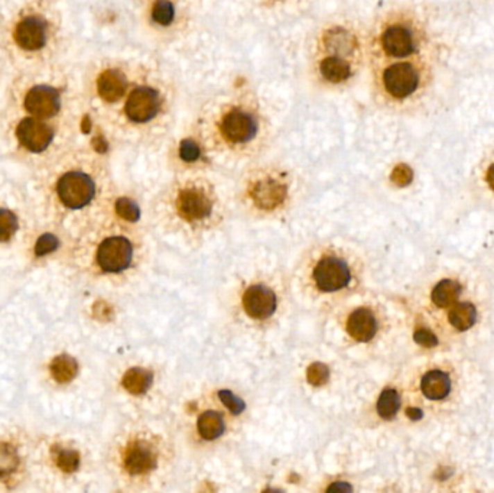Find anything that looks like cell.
I'll use <instances>...</instances> for the list:
<instances>
[{"instance_id":"cell-14","label":"cell","mask_w":494,"mask_h":493,"mask_svg":"<svg viewBox=\"0 0 494 493\" xmlns=\"http://www.w3.org/2000/svg\"><path fill=\"white\" fill-rule=\"evenodd\" d=\"M16 136L21 145L29 152H44L54 139V131L45 122L37 117L22 119L17 125Z\"/></svg>"},{"instance_id":"cell-22","label":"cell","mask_w":494,"mask_h":493,"mask_svg":"<svg viewBox=\"0 0 494 493\" xmlns=\"http://www.w3.org/2000/svg\"><path fill=\"white\" fill-rule=\"evenodd\" d=\"M461 294V285L451 279H444L436 284L432 291V303L439 308H448Z\"/></svg>"},{"instance_id":"cell-6","label":"cell","mask_w":494,"mask_h":493,"mask_svg":"<svg viewBox=\"0 0 494 493\" xmlns=\"http://www.w3.org/2000/svg\"><path fill=\"white\" fill-rule=\"evenodd\" d=\"M372 69L373 96L386 108H398L411 100L419 90L422 73L409 60L368 62Z\"/></svg>"},{"instance_id":"cell-30","label":"cell","mask_w":494,"mask_h":493,"mask_svg":"<svg viewBox=\"0 0 494 493\" xmlns=\"http://www.w3.org/2000/svg\"><path fill=\"white\" fill-rule=\"evenodd\" d=\"M253 2L268 10H282V9H289L296 5H299L303 0H253Z\"/></svg>"},{"instance_id":"cell-23","label":"cell","mask_w":494,"mask_h":493,"mask_svg":"<svg viewBox=\"0 0 494 493\" xmlns=\"http://www.w3.org/2000/svg\"><path fill=\"white\" fill-rule=\"evenodd\" d=\"M475 319H477V311H475V307L472 304L460 303V304L451 306V310L448 314V321L454 328L460 330V331H466L474 326Z\"/></svg>"},{"instance_id":"cell-31","label":"cell","mask_w":494,"mask_h":493,"mask_svg":"<svg viewBox=\"0 0 494 493\" xmlns=\"http://www.w3.org/2000/svg\"><path fill=\"white\" fill-rule=\"evenodd\" d=\"M414 339L418 344L423 347H435L438 344V339L435 334L427 328H418L414 334Z\"/></svg>"},{"instance_id":"cell-25","label":"cell","mask_w":494,"mask_h":493,"mask_svg":"<svg viewBox=\"0 0 494 493\" xmlns=\"http://www.w3.org/2000/svg\"><path fill=\"white\" fill-rule=\"evenodd\" d=\"M400 408V396L399 394L392 390L387 388L382 392L377 401V412L382 418L384 419H392L398 414Z\"/></svg>"},{"instance_id":"cell-21","label":"cell","mask_w":494,"mask_h":493,"mask_svg":"<svg viewBox=\"0 0 494 493\" xmlns=\"http://www.w3.org/2000/svg\"><path fill=\"white\" fill-rule=\"evenodd\" d=\"M422 394L431 401H441L448 396L451 391L450 376L441 371H431L423 375L420 382Z\"/></svg>"},{"instance_id":"cell-13","label":"cell","mask_w":494,"mask_h":493,"mask_svg":"<svg viewBox=\"0 0 494 493\" xmlns=\"http://www.w3.org/2000/svg\"><path fill=\"white\" fill-rule=\"evenodd\" d=\"M351 279L350 269L343 259L328 256L318 262L314 269L316 287L325 292H334L348 285Z\"/></svg>"},{"instance_id":"cell-19","label":"cell","mask_w":494,"mask_h":493,"mask_svg":"<svg viewBox=\"0 0 494 493\" xmlns=\"http://www.w3.org/2000/svg\"><path fill=\"white\" fill-rule=\"evenodd\" d=\"M123 466L130 474H142L155 466V456L144 442H133L123 456Z\"/></svg>"},{"instance_id":"cell-1","label":"cell","mask_w":494,"mask_h":493,"mask_svg":"<svg viewBox=\"0 0 494 493\" xmlns=\"http://www.w3.org/2000/svg\"><path fill=\"white\" fill-rule=\"evenodd\" d=\"M194 120L211 152L237 160L263 153L275 135L266 104L246 83L208 99Z\"/></svg>"},{"instance_id":"cell-20","label":"cell","mask_w":494,"mask_h":493,"mask_svg":"<svg viewBox=\"0 0 494 493\" xmlns=\"http://www.w3.org/2000/svg\"><path fill=\"white\" fill-rule=\"evenodd\" d=\"M48 456L52 466L61 473H74L80 467V453L73 447L64 446L62 442L49 444Z\"/></svg>"},{"instance_id":"cell-12","label":"cell","mask_w":494,"mask_h":493,"mask_svg":"<svg viewBox=\"0 0 494 493\" xmlns=\"http://www.w3.org/2000/svg\"><path fill=\"white\" fill-rule=\"evenodd\" d=\"M133 258L132 243L121 236H113L101 242L97 251V263L103 272L119 274L129 268Z\"/></svg>"},{"instance_id":"cell-11","label":"cell","mask_w":494,"mask_h":493,"mask_svg":"<svg viewBox=\"0 0 494 493\" xmlns=\"http://www.w3.org/2000/svg\"><path fill=\"white\" fill-rule=\"evenodd\" d=\"M57 196L68 208H83L94 199L96 183L87 172L69 171L60 178L57 184Z\"/></svg>"},{"instance_id":"cell-8","label":"cell","mask_w":494,"mask_h":493,"mask_svg":"<svg viewBox=\"0 0 494 493\" xmlns=\"http://www.w3.org/2000/svg\"><path fill=\"white\" fill-rule=\"evenodd\" d=\"M144 64H113L104 67L96 78V94L105 104L116 108L121 106L136 83Z\"/></svg>"},{"instance_id":"cell-28","label":"cell","mask_w":494,"mask_h":493,"mask_svg":"<svg viewBox=\"0 0 494 493\" xmlns=\"http://www.w3.org/2000/svg\"><path fill=\"white\" fill-rule=\"evenodd\" d=\"M126 381H130L132 383H126L128 388L133 392H142L148 388V385L151 383V375H148L144 371H139V369H135L129 374V376L126 378Z\"/></svg>"},{"instance_id":"cell-35","label":"cell","mask_w":494,"mask_h":493,"mask_svg":"<svg viewBox=\"0 0 494 493\" xmlns=\"http://www.w3.org/2000/svg\"><path fill=\"white\" fill-rule=\"evenodd\" d=\"M351 490V486L350 485H346V483H334L328 487V490Z\"/></svg>"},{"instance_id":"cell-4","label":"cell","mask_w":494,"mask_h":493,"mask_svg":"<svg viewBox=\"0 0 494 493\" xmlns=\"http://www.w3.org/2000/svg\"><path fill=\"white\" fill-rule=\"evenodd\" d=\"M140 17L153 42H180L194 28L196 0H140Z\"/></svg>"},{"instance_id":"cell-34","label":"cell","mask_w":494,"mask_h":493,"mask_svg":"<svg viewBox=\"0 0 494 493\" xmlns=\"http://www.w3.org/2000/svg\"><path fill=\"white\" fill-rule=\"evenodd\" d=\"M486 180H487V184L490 185V188L494 191V164L490 165L487 175H486Z\"/></svg>"},{"instance_id":"cell-24","label":"cell","mask_w":494,"mask_h":493,"mask_svg":"<svg viewBox=\"0 0 494 493\" xmlns=\"http://www.w3.org/2000/svg\"><path fill=\"white\" fill-rule=\"evenodd\" d=\"M198 433L205 440H216L224 433V419L216 411H205L198 418Z\"/></svg>"},{"instance_id":"cell-3","label":"cell","mask_w":494,"mask_h":493,"mask_svg":"<svg viewBox=\"0 0 494 493\" xmlns=\"http://www.w3.org/2000/svg\"><path fill=\"white\" fill-rule=\"evenodd\" d=\"M178 90L173 78L162 68L144 64L136 83L121 103V131L133 142L156 147L173 133Z\"/></svg>"},{"instance_id":"cell-16","label":"cell","mask_w":494,"mask_h":493,"mask_svg":"<svg viewBox=\"0 0 494 493\" xmlns=\"http://www.w3.org/2000/svg\"><path fill=\"white\" fill-rule=\"evenodd\" d=\"M243 306L252 319H269L276 310V295L268 287L252 285L243 295Z\"/></svg>"},{"instance_id":"cell-32","label":"cell","mask_w":494,"mask_h":493,"mask_svg":"<svg viewBox=\"0 0 494 493\" xmlns=\"http://www.w3.org/2000/svg\"><path fill=\"white\" fill-rule=\"evenodd\" d=\"M57 248V240L52 236H42L37 244V252L38 253H45L51 252Z\"/></svg>"},{"instance_id":"cell-7","label":"cell","mask_w":494,"mask_h":493,"mask_svg":"<svg viewBox=\"0 0 494 493\" xmlns=\"http://www.w3.org/2000/svg\"><path fill=\"white\" fill-rule=\"evenodd\" d=\"M169 147L171 161L185 169L203 168L211 162V152L207 140L196 120L181 129Z\"/></svg>"},{"instance_id":"cell-29","label":"cell","mask_w":494,"mask_h":493,"mask_svg":"<svg viewBox=\"0 0 494 493\" xmlns=\"http://www.w3.org/2000/svg\"><path fill=\"white\" fill-rule=\"evenodd\" d=\"M219 398L221 399V402L225 405V407L230 410L233 414H240L244 411L246 408V405L244 402L237 398L235 394H232L230 391H227V390H223L219 392Z\"/></svg>"},{"instance_id":"cell-27","label":"cell","mask_w":494,"mask_h":493,"mask_svg":"<svg viewBox=\"0 0 494 493\" xmlns=\"http://www.w3.org/2000/svg\"><path fill=\"white\" fill-rule=\"evenodd\" d=\"M116 210L123 219H126L129 222H136L140 216V210H139L137 204L126 197L119 199L116 201Z\"/></svg>"},{"instance_id":"cell-10","label":"cell","mask_w":494,"mask_h":493,"mask_svg":"<svg viewBox=\"0 0 494 493\" xmlns=\"http://www.w3.org/2000/svg\"><path fill=\"white\" fill-rule=\"evenodd\" d=\"M175 204L180 215L191 222L203 220L213 211V194L203 181H187L175 192Z\"/></svg>"},{"instance_id":"cell-18","label":"cell","mask_w":494,"mask_h":493,"mask_svg":"<svg viewBox=\"0 0 494 493\" xmlns=\"http://www.w3.org/2000/svg\"><path fill=\"white\" fill-rule=\"evenodd\" d=\"M377 323L375 314L367 308H357L352 311L347 321V331L350 336L361 343L370 342L376 334Z\"/></svg>"},{"instance_id":"cell-9","label":"cell","mask_w":494,"mask_h":493,"mask_svg":"<svg viewBox=\"0 0 494 493\" xmlns=\"http://www.w3.org/2000/svg\"><path fill=\"white\" fill-rule=\"evenodd\" d=\"M28 449L19 434L0 433V485L15 489L28 474Z\"/></svg>"},{"instance_id":"cell-33","label":"cell","mask_w":494,"mask_h":493,"mask_svg":"<svg viewBox=\"0 0 494 493\" xmlns=\"http://www.w3.org/2000/svg\"><path fill=\"white\" fill-rule=\"evenodd\" d=\"M407 415H408L411 419L418 421V419H420V418L423 417V412H422L419 408H408V410H407Z\"/></svg>"},{"instance_id":"cell-2","label":"cell","mask_w":494,"mask_h":493,"mask_svg":"<svg viewBox=\"0 0 494 493\" xmlns=\"http://www.w3.org/2000/svg\"><path fill=\"white\" fill-rule=\"evenodd\" d=\"M368 62L366 33L346 17L315 29L308 52V77L316 90L343 93L357 81Z\"/></svg>"},{"instance_id":"cell-5","label":"cell","mask_w":494,"mask_h":493,"mask_svg":"<svg viewBox=\"0 0 494 493\" xmlns=\"http://www.w3.org/2000/svg\"><path fill=\"white\" fill-rule=\"evenodd\" d=\"M368 62L409 60L419 47V37L411 21L400 13H389L366 33Z\"/></svg>"},{"instance_id":"cell-17","label":"cell","mask_w":494,"mask_h":493,"mask_svg":"<svg viewBox=\"0 0 494 493\" xmlns=\"http://www.w3.org/2000/svg\"><path fill=\"white\" fill-rule=\"evenodd\" d=\"M48 28L38 16H28L15 29L16 44L26 51H38L46 44Z\"/></svg>"},{"instance_id":"cell-15","label":"cell","mask_w":494,"mask_h":493,"mask_svg":"<svg viewBox=\"0 0 494 493\" xmlns=\"http://www.w3.org/2000/svg\"><path fill=\"white\" fill-rule=\"evenodd\" d=\"M61 99L57 90L48 85H37L25 97V109L35 117H52L60 112Z\"/></svg>"},{"instance_id":"cell-26","label":"cell","mask_w":494,"mask_h":493,"mask_svg":"<svg viewBox=\"0 0 494 493\" xmlns=\"http://www.w3.org/2000/svg\"><path fill=\"white\" fill-rule=\"evenodd\" d=\"M19 227L17 217L8 208H0V243L10 240Z\"/></svg>"}]
</instances>
